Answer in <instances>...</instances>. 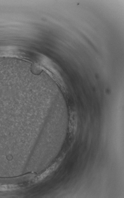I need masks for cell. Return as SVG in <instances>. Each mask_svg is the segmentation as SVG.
<instances>
[{"mask_svg":"<svg viewBox=\"0 0 124 198\" xmlns=\"http://www.w3.org/2000/svg\"><path fill=\"white\" fill-rule=\"evenodd\" d=\"M57 163H55L54 164L52 165V166H51L48 169H47V170L45 171L42 174H41V175L37 177L36 179V181H39L46 177L48 175L50 174L51 172L54 170V169L56 168L57 166Z\"/></svg>","mask_w":124,"mask_h":198,"instance_id":"1","label":"cell"}]
</instances>
